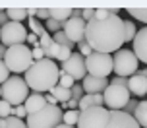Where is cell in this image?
Segmentation results:
<instances>
[{
    "label": "cell",
    "instance_id": "31",
    "mask_svg": "<svg viewBox=\"0 0 147 128\" xmlns=\"http://www.w3.org/2000/svg\"><path fill=\"white\" fill-rule=\"evenodd\" d=\"M52 43H54V41H52V35L49 33V31H45L43 35L39 37V47H43L45 51H47V49H49V47H51Z\"/></svg>",
    "mask_w": 147,
    "mask_h": 128
},
{
    "label": "cell",
    "instance_id": "5",
    "mask_svg": "<svg viewBox=\"0 0 147 128\" xmlns=\"http://www.w3.org/2000/svg\"><path fill=\"white\" fill-rule=\"evenodd\" d=\"M0 87H2V99L12 107L23 105L25 99L29 97V87L22 76H10Z\"/></svg>",
    "mask_w": 147,
    "mask_h": 128
},
{
    "label": "cell",
    "instance_id": "23",
    "mask_svg": "<svg viewBox=\"0 0 147 128\" xmlns=\"http://www.w3.org/2000/svg\"><path fill=\"white\" fill-rule=\"evenodd\" d=\"M136 33H138L136 23L132 20H124V41L126 43H132L134 39H136Z\"/></svg>",
    "mask_w": 147,
    "mask_h": 128
},
{
    "label": "cell",
    "instance_id": "36",
    "mask_svg": "<svg viewBox=\"0 0 147 128\" xmlns=\"http://www.w3.org/2000/svg\"><path fill=\"white\" fill-rule=\"evenodd\" d=\"M31 53H33V60H35V62L45 58V49H43V47H33Z\"/></svg>",
    "mask_w": 147,
    "mask_h": 128
},
{
    "label": "cell",
    "instance_id": "21",
    "mask_svg": "<svg viewBox=\"0 0 147 128\" xmlns=\"http://www.w3.org/2000/svg\"><path fill=\"white\" fill-rule=\"evenodd\" d=\"M6 16L10 22H18L22 23L23 20H27V8H8Z\"/></svg>",
    "mask_w": 147,
    "mask_h": 128
},
{
    "label": "cell",
    "instance_id": "37",
    "mask_svg": "<svg viewBox=\"0 0 147 128\" xmlns=\"http://www.w3.org/2000/svg\"><path fill=\"white\" fill-rule=\"evenodd\" d=\"M81 18H83L85 22H91V20L95 18V8H83V10H81Z\"/></svg>",
    "mask_w": 147,
    "mask_h": 128
},
{
    "label": "cell",
    "instance_id": "43",
    "mask_svg": "<svg viewBox=\"0 0 147 128\" xmlns=\"http://www.w3.org/2000/svg\"><path fill=\"white\" fill-rule=\"evenodd\" d=\"M27 43L33 47H39V37L37 35H33V33H27Z\"/></svg>",
    "mask_w": 147,
    "mask_h": 128
},
{
    "label": "cell",
    "instance_id": "28",
    "mask_svg": "<svg viewBox=\"0 0 147 128\" xmlns=\"http://www.w3.org/2000/svg\"><path fill=\"white\" fill-rule=\"evenodd\" d=\"M58 85L66 87V89H72V87H74V78H72V76H68L66 72H62V70H60V80H58Z\"/></svg>",
    "mask_w": 147,
    "mask_h": 128
},
{
    "label": "cell",
    "instance_id": "26",
    "mask_svg": "<svg viewBox=\"0 0 147 128\" xmlns=\"http://www.w3.org/2000/svg\"><path fill=\"white\" fill-rule=\"evenodd\" d=\"M52 41H54V43H58L60 47H70V49L74 47V43H72V41H70V39L66 37V35H64V31H62V29H60V31H56V33L52 35Z\"/></svg>",
    "mask_w": 147,
    "mask_h": 128
},
{
    "label": "cell",
    "instance_id": "13",
    "mask_svg": "<svg viewBox=\"0 0 147 128\" xmlns=\"http://www.w3.org/2000/svg\"><path fill=\"white\" fill-rule=\"evenodd\" d=\"M128 91H130V95H136V97L147 95V74H145V70H138L134 76L128 78Z\"/></svg>",
    "mask_w": 147,
    "mask_h": 128
},
{
    "label": "cell",
    "instance_id": "16",
    "mask_svg": "<svg viewBox=\"0 0 147 128\" xmlns=\"http://www.w3.org/2000/svg\"><path fill=\"white\" fill-rule=\"evenodd\" d=\"M51 20H56L58 23H64L72 18V16H81V10H74V8H49Z\"/></svg>",
    "mask_w": 147,
    "mask_h": 128
},
{
    "label": "cell",
    "instance_id": "45",
    "mask_svg": "<svg viewBox=\"0 0 147 128\" xmlns=\"http://www.w3.org/2000/svg\"><path fill=\"white\" fill-rule=\"evenodd\" d=\"M45 99H47V103H49V105H58V101L52 97L51 93H49V95H45Z\"/></svg>",
    "mask_w": 147,
    "mask_h": 128
},
{
    "label": "cell",
    "instance_id": "19",
    "mask_svg": "<svg viewBox=\"0 0 147 128\" xmlns=\"http://www.w3.org/2000/svg\"><path fill=\"white\" fill-rule=\"evenodd\" d=\"M134 119H136V122L141 128H147V99H143V101L138 103L136 113H134Z\"/></svg>",
    "mask_w": 147,
    "mask_h": 128
},
{
    "label": "cell",
    "instance_id": "9",
    "mask_svg": "<svg viewBox=\"0 0 147 128\" xmlns=\"http://www.w3.org/2000/svg\"><path fill=\"white\" fill-rule=\"evenodd\" d=\"M27 41V29L23 23L18 22H8L6 25L0 27V43L4 47H16L23 45Z\"/></svg>",
    "mask_w": 147,
    "mask_h": 128
},
{
    "label": "cell",
    "instance_id": "27",
    "mask_svg": "<svg viewBox=\"0 0 147 128\" xmlns=\"http://www.w3.org/2000/svg\"><path fill=\"white\" fill-rule=\"evenodd\" d=\"M8 116H14V107L4 99H0V119H8Z\"/></svg>",
    "mask_w": 147,
    "mask_h": 128
},
{
    "label": "cell",
    "instance_id": "29",
    "mask_svg": "<svg viewBox=\"0 0 147 128\" xmlns=\"http://www.w3.org/2000/svg\"><path fill=\"white\" fill-rule=\"evenodd\" d=\"M6 128H27L25 121L18 119V116H8L6 119Z\"/></svg>",
    "mask_w": 147,
    "mask_h": 128
},
{
    "label": "cell",
    "instance_id": "41",
    "mask_svg": "<svg viewBox=\"0 0 147 128\" xmlns=\"http://www.w3.org/2000/svg\"><path fill=\"white\" fill-rule=\"evenodd\" d=\"M136 107H138L136 99H130V103L124 107V113H128V114H132V116H134V113H136Z\"/></svg>",
    "mask_w": 147,
    "mask_h": 128
},
{
    "label": "cell",
    "instance_id": "14",
    "mask_svg": "<svg viewBox=\"0 0 147 128\" xmlns=\"http://www.w3.org/2000/svg\"><path fill=\"white\" fill-rule=\"evenodd\" d=\"M81 87L85 91V95H103V91L109 87V80L107 78H95V76H85Z\"/></svg>",
    "mask_w": 147,
    "mask_h": 128
},
{
    "label": "cell",
    "instance_id": "15",
    "mask_svg": "<svg viewBox=\"0 0 147 128\" xmlns=\"http://www.w3.org/2000/svg\"><path fill=\"white\" fill-rule=\"evenodd\" d=\"M132 47H134L132 51H134V54L138 56V60L147 64V25L141 27V29H138L136 39L132 41Z\"/></svg>",
    "mask_w": 147,
    "mask_h": 128
},
{
    "label": "cell",
    "instance_id": "7",
    "mask_svg": "<svg viewBox=\"0 0 147 128\" xmlns=\"http://www.w3.org/2000/svg\"><path fill=\"white\" fill-rule=\"evenodd\" d=\"M85 68H87L89 76H95V78H107L114 72V62L112 56L105 53H91L85 58Z\"/></svg>",
    "mask_w": 147,
    "mask_h": 128
},
{
    "label": "cell",
    "instance_id": "4",
    "mask_svg": "<svg viewBox=\"0 0 147 128\" xmlns=\"http://www.w3.org/2000/svg\"><path fill=\"white\" fill-rule=\"evenodd\" d=\"M62 107L58 105H47L37 111V113L27 114V128H56L62 124Z\"/></svg>",
    "mask_w": 147,
    "mask_h": 128
},
{
    "label": "cell",
    "instance_id": "22",
    "mask_svg": "<svg viewBox=\"0 0 147 128\" xmlns=\"http://www.w3.org/2000/svg\"><path fill=\"white\" fill-rule=\"evenodd\" d=\"M80 114H81L80 109H76V111H64V114H62V124L76 126V124H78V121H80Z\"/></svg>",
    "mask_w": 147,
    "mask_h": 128
},
{
    "label": "cell",
    "instance_id": "2",
    "mask_svg": "<svg viewBox=\"0 0 147 128\" xmlns=\"http://www.w3.org/2000/svg\"><path fill=\"white\" fill-rule=\"evenodd\" d=\"M23 80L27 83V87L33 89L35 93L51 91L54 85H58V80H60L58 64L54 60H49V58L37 60V62H33V66L25 72Z\"/></svg>",
    "mask_w": 147,
    "mask_h": 128
},
{
    "label": "cell",
    "instance_id": "48",
    "mask_svg": "<svg viewBox=\"0 0 147 128\" xmlns=\"http://www.w3.org/2000/svg\"><path fill=\"white\" fill-rule=\"evenodd\" d=\"M56 128H76V126H68V124H60V126H56Z\"/></svg>",
    "mask_w": 147,
    "mask_h": 128
},
{
    "label": "cell",
    "instance_id": "32",
    "mask_svg": "<svg viewBox=\"0 0 147 128\" xmlns=\"http://www.w3.org/2000/svg\"><path fill=\"white\" fill-rule=\"evenodd\" d=\"M70 56H72V49H70V47H60V51H58V56H56V60L64 64V62H66L68 58H70Z\"/></svg>",
    "mask_w": 147,
    "mask_h": 128
},
{
    "label": "cell",
    "instance_id": "10",
    "mask_svg": "<svg viewBox=\"0 0 147 128\" xmlns=\"http://www.w3.org/2000/svg\"><path fill=\"white\" fill-rule=\"evenodd\" d=\"M85 29H87V22L81 18V16H72L64 25H62V31L74 45H80L85 41Z\"/></svg>",
    "mask_w": 147,
    "mask_h": 128
},
{
    "label": "cell",
    "instance_id": "44",
    "mask_svg": "<svg viewBox=\"0 0 147 128\" xmlns=\"http://www.w3.org/2000/svg\"><path fill=\"white\" fill-rule=\"evenodd\" d=\"M8 22H10V20H8V16H6V10H0V27L6 25Z\"/></svg>",
    "mask_w": 147,
    "mask_h": 128
},
{
    "label": "cell",
    "instance_id": "8",
    "mask_svg": "<svg viewBox=\"0 0 147 128\" xmlns=\"http://www.w3.org/2000/svg\"><path fill=\"white\" fill-rule=\"evenodd\" d=\"M103 99H105V107L109 111H124V107L130 103V91L126 85H114L109 83V87L103 91Z\"/></svg>",
    "mask_w": 147,
    "mask_h": 128
},
{
    "label": "cell",
    "instance_id": "47",
    "mask_svg": "<svg viewBox=\"0 0 147 128\" xmlns=\"http://www.w3.org/2000/svg\"><path fill=\"white\" fill-rule=\"evenodd\" d=\"M0 128H6V119H0Z\"/></svg>",
    "mask_w": 147,
    "mask_h": 128
},
{
    "label": "cell",
    "instance_id": "35",
    "mask_svg": "<svg viewBox=\"0 0 147 128\" xmlns=\"http://www.w3.org/2000/svg\"><path fill=\"white\" fill-rule=\"evenodd\" d=\"M8 78H10V70L6 68V64H4V60L0 58V85L6 82Z\"/></svg>",
    "mask_w": 147,
    "mask_h": 128
},
{
    "label": "cell",
    "instance_id": "34",
    "mask_svg": "<svg viewBox=\"0 0 147 128\" xmlns=\"http://www.w3.org/2000/svg\"><path fill=\"white\" fill-rule=\"evenodd\" d=\"M60 27H62V23H58L56 20H47L45 22V29L49 31V33H56V31H60Z\"/></svg>",
    "mask_w": 147,
    "mask_h": 128
},
{
    "label": "cell",
    "instance_id": "1",
    "mask_svg": "<svg viewBox=\"0 0 147 128\" xmlns=\"http://www.w3.org/2000/svg\"><path fill=\"white\" fill-rule=\"evenodd\" d=\"M85 43H87L93 53H118L120 47L124 45V20L118 14H110L103 20L93 18L87 22L85 29Z\"/></svg>",
    "mask_w": 147,
    "mask_h": 128
},
{
    "label": "cell",
    "instance_id": "20",
    "mask_svg": "<svg viewBox=\"0 0 147 128\" xmlns=\"http://www.w3.org/2000/svg\"><path fill=\"white\" fill-rule=\"evenodd\" d=\"M51 95L56 99L58 103L64 105V103H68V101L72 99V89H66V87H62V85H54L51 89Z\"/></svg>",
    "mask_w": 147,
    "mask_h": 128
},
{
    "label": "cell",
    "instance_id": "12",
    "mask_svg": "<svg viewBox=\"0 0 147 128\" xmlns=\"http://www.w3.org/2000/svg\"><path fill=\"white\" fill-rule=\"evenodd\" d=\"M103 128H141L132 114L124 113V111H110L109 121L105 122Z\"/></svg>",
    "mask_w": 147,
    "mask_h": 128
},
{
    "label": "cell",
    "instance_id": "39",
    "mask_svg": "<svg viewBox=\"0 0 147 128\" xmlns=\"http://www.w3.org/2000/svg\"><path fill=\"white\" fill-rule=\"evenodd\" d=\"M83 95H85V91H83V87H81V85H74V87H72V99L80 101Z\"/></svg>",
    "mask_w": 147,
    "mask_h": 128
},
{
    "label": "cell",
    "instance_id": "3",
    "mask_svg": "<svg viewBox=\"0 0 147 128\" xmlns=\"http://www.w3.org/2000/svg\"><path fill=\"white\" fill-rule=\"evenodd\" d=\"M4 64L10 72L14 74H25L31 66H33V53L27 45H16V47H8L6 54H4Z\"/></svg>",
    "mask_w": 147,
    "mask_h": 128
},
{
    "label": "cell",
    "instance_id": "6",
    "mask_svg": "<svg viewBox=\"0 0 147 128\" xmlns=\"http://www.w3.org/2000/svg\"><path fill=\"white\" fill-rule=\"evenodd\" d=\"M112 62H114V74L118 78H130V76H134L138 72V64H140L138 56L130 49H120L118 53H114Z\"/></svg>",
    "mask_w": 147,
    "mask_h": 128
},
{
    "label": "cell",
    "instance_id": "17",
    "mask_svg": "<svg viewBox=\"0 0 147 128\" xmlns=\"http://www.w3.org/2000/svg\"><path fill=\"white\" fill-rule=\"evenodd\" d=\"M45 105H47V99H45L43 93H29V97L25 99V103H23V107H25L27 114L41 111Z\"/></svg>",
    "mask_w": 147,
    "mask_h": 128
},
{
    "label": "cell",
    "instance_id": "18",
    "mask_svg": "<svg viewBox=\"0 0 147 128\" xmlns=\"http://www.w3.org/2000/svg\"><path fill=\"white\" fill-rule=\"evenodd\" d=\"M93 107H105L103 95H83V97L80 99L78 109H80V111H87V109H93Z\"/></svg>",
    "mask_w": 147,
    "mask_h": 128
},
{
    "label": "cell",
    "instance_id": "33",
    "mask_svg": "<svg viewBox=\"0 0 147 128\" xmlns=\"http://www.w3.org/2000/svg\"><path fill=\"white\" fill-rule=\"evenodd\" d=\"M35 18L39 20V22H47V20H51L49 8H35Z\"/></svg>",
    "mask_w": 147,
    "mask_h": 128
},
{
    "label": "cell",
    "instance_id": "25",
    "mask_svg": "<svg viewBox=\"0 0 147 128\" xmlns=\"http://www.w3.org/2000/svg\"><path fill=\"white\" fill-rule=\"evenodd\" d=\"M126 12H128V14L132 16L134 20H138V22L147 23V8H128Z\"/></svg>",
    "mask_w": 147,
    "mask_h": 128
},
{
    "label": "cell",
    "instance_id": "30",
    "mask_svg": "<svg viewBox=\"0 0 147 128\" xmlns=\"http://www.w3.org/2000/svg\"><path fill=\"white\" fill-rule=\"evenodd\" d=\"M58 51H60V45L58 43H52L47 51H45V58H49V60H54L56 62V56H58Z\"/></svg>",
    "mask_w": 147,
    "mask_h": 128
},
{
    "label": "cell",
    "instance_id": "40",
    "mask_svg": "<svg viewBox=\"0 0 147 128\" xmlns=\"http://www.w3.org/2000/svg\"><path fill=\"white\" fill-rule=\"evenodd\" d=\"M14 116H18V119H27V111H25V107L23 105H18V107H14Z\"/></svg>",
    "mask_w": 147,
    "mask_h": 128
},
{
    "label": "cell",
    "instance_id": "11",
    "mask_svg": "<svg viewBox=\"0 0 147 128\" xmlns=\"http://www.w3.org/2000/svg\"><path fill=\"white\" fill-rule=\"evenodd\" d=\"M62 72H66L68 76H72L74 82H76V80H81V82H83V78L87 76L85 58H83L80 53H72V56L62 64Z\"/></svg>",
    "mask_w": 147,
    "mask_h": 128
},
{
    "label": "cell",
    "instance_id": "46",
    "mask_svg": "<svg viewBox=\"0 0 147 128\" xmlns=\"http://www.w3.org/2000/svg\"><path fill=\"white\" fill-rule=\"evenodd\" d=\"M6 49H8V47L0 45V58H4V54H6Z\"/></svg>",
    "mask_w": 147,
    "mask_h": 128
},
{
    "label": "cell",
    "instance_id": "50",
    "mask_svg": "<svg viewBox=\"0 0 147 128\" xmlns=\"http://www.w3.org/2000/svg\"><path fill=\"white\" fill-rule=\"evenodd\" d=\"M145 74H147V70H145Z\"/></svg>",
    "mask_w": 147,
    "mask_h": 128
},
{
    "label": "cell",
    "instance_id": "24",
    "mask_svg": "<svg viewBox=\"0 0 147 128\" xmlns=\"http://www.w3.org/2000/svg\"><path fill=\"white\" fill-rule=\"evenodd\" d=\"M27 25H29L31 33L37 35V37H41L45 31H47V29H45V25H43V22H39L37 18H29V20H27Z\"/></svg>",
    "mask_w": 147,
    "mask_h": 128
},
{
    "label": "cell",
    "instance_id": "49",
    "mask_svg": "<svg viewBox=\"0 0 147 128\" xmlns=\"http://www.w3.org/2000/svg\"><path fill=\"white\" fill-rule=\"evenodd\" d=\"M0 99H2V87H0Z\"/></svg>",
    "mask_w": 147,
    "mask_h": 128
},
{
    "label": "cell",
    "instance_id": "38",
    "mask_svg": "<svg viewBox=\"0 0 147 128\" xmlns=\"http://www.w3.org/2000/svg\"><path fill=\"white\" fill-rule=\"evenodd\" d=\"M78 47H80V54H81V56H83V58H87L89 54L93 53V49H91V47H89L87 43H85V41H83V43H80V45H78Z\"/></svg>",
    "mask_w": 147,
    "mask_h": 128
},
{
    "label": "cell",
    "instance_id": "42",
    "mask_svg": "<svg viewBox=\"0 0 147 128\" xmlns=\"http://www.w3.org/2000/svg\"><path fill=\"white\" fill-rule=\"evenodd\" d=\"M110 83H114V85H126V87H128V78H112V82Z\"/></svg>",
    "mask_w": 147,
    "mask_h": 128
}]
</instances>
